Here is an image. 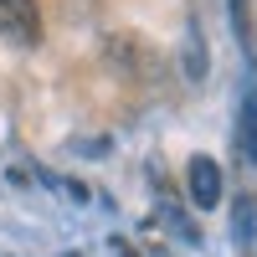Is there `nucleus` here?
<instances>
[{"instance_id": "obj_1", "label": "nucleus", "mask_w": 257, "mask_h": 257, "mask_svg": "<svg viewBox=\"0 0 257 257\" xmlns=\"http://www.w3.org/2000/svg\"><path fill=\"white\" fill-rule=\"evenodd\" d=\"M190 201H196L201 211H211L221 201V165L211 155H196L190 160Z\"/></svg>"}, {"instance_id": "obj_2", "label": "nucleus", "mask_w": 257, "mask_h": 257, "mask_svg": "<svg viewBox=\"0 0 257 257\" xmlns=\"http://www.w3.org/2000/svg\"><path fill=\"white\" fill-rule=\"evenodd\" d=\"M237 149L247 155V165L257 170V88H247V98H242V118H237Z\"/></svg>"}, {"instance_id": "obj_3", "label": "nucleus", "mask_w": 257, "mask_h": 257, "mask_svg": "<svg viewBox=\"0 0 257 257\" xmlns=\"http://www.w3.org/2000/svg\"><path fill=\"white\" fill-rule=\"evenodd\" d=\"M231 237H237V247H242V252H257V201H252V196H242V201H237Z\"/></svg>"}, {"instance_id": "obj_4", "label": "nucleus", "mask_w": 257, "mask_h": 257, "mask_svg": "<svg viewBox=\"0 0 257 257\" xmlns=\"http://www.w3.org/2000/svg\"><path fill=\"white\" fill-rule=\"evenodd\" d=\"M185 72H190V82H201L206 77V36L190 26V52H185Z\"/></svg>"}, {"instance_id": "obj_5", "label": "nucleus", "mask_w": 257, "mask_h": 257, "mask_svg": "<svg viewBox=\"0 0 257 257\" xmlns=\"http://www.w3.org/2000/svg\"><path fill=\"white\" fill-rule=\"evenodd\" d=\"M231 26H237V36L247 41V0H231Z\"/></svg>"}]
</instances>
